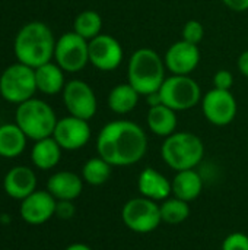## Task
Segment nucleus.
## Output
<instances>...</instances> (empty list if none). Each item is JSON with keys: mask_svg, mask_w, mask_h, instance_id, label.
<instances>
[{"mask_svg": "<svg viewBox=\"0 0 248 250\" xmlns=\"http://www.w3.org/2000/svg\"><path fill=\"white\" fill-rule=\"evenodd\" d=\"M47 190L57 201H75L82 195L83 179L73 171H57L50 176Z\"/></svg>", "mask_w": 248, "mask_h": 250, "instance_id": "nucleus-17", "label": "nucleus"}, {"mask_svg": "<svg viewBox=\"0 0 248 250\" xmlns=\"http://www.w3.org/2000/svg\"><path fill=\"white\" fill-rule=\"evenodd\" d=\"M57 199L48 190H35L20 201L19 214L29 226H41L56 217Z\"/></svg>", "mask_w": 248, "mask_h": 250, "instance_id": "nucleus-14", "label": "nucleus"}, {"mask_svg": "<svg viewBox=\"0 0 248 250\" xmlns=\"http://www.w3.org/2000/svg\"><path fill=\"white\" fill-rule=\"evenodd\" d=\"M172 195L178 199H183L186 202H191L197 199L203 190V179L200 173L193 170H183L177 171L174 179L171 180Z\"/></svg>", "mask_w": 248, "mask_h": 250, "instance_id": "nucleus-19", "label": "nucleus"}, {"mask_svg": "<svg viewBox=\"0 0 248 250\" xmlns=\"http://www.w3.org/2000/svg\"><path fill=\"white\" fill-rule=\"evenodd\" d=\"M4 193L16 201H23L37 190V174L28 166L12 167L3 179Z\"/></svg>", "mask_w": 248, "mask_h": 250, "instance_id": "nucleus-16", "label": "nucleus"}, {"mask_svg": "<svg viewBox=\"0 0 248 250\" xmlns=\"http://www.w3.org/2000/svg\"><path fill=\"white\" fill-rule=\"evenodd\" d=\"M146 123L152 133L161 138H168L177 130V111L164 104L149 107Z\"/></svg>", "mask_w": 248, "mask_h": 250, "instance_id": "nucleus-21", "label": "nucleus"}, {"mask_svg": "<svg viewBox=\"0 0 248 250\" xmlns=\"http://www.w3.org/2000/svg\"><path fill=\"white\" fill-rule=\"evenodd\" d=\"M161 209V218L162 223H167L170 226H177L184 223L190 217V205L189 202L178 199V198H168L159 204Z\"/></svg>", "mask_w": 248, "mask_h": 250, "instance_id": "nucleus-27", "label": "nucleus"}, {"mask_svg": "<svg viewBox=\"0 0 248 250\" xmlns=\"http://www.w3.org/2000/svg\"><path fill=\"white\" fill-rule=\"evenodd\" d=\"M140 94L127 82L115 85L108 94V107L115 114H129L139 103Z\"/></svg>", "mask_w": 248, "mask_h": 250, "instance_id": "nucleus-24", "label": "nucleus"}, {"mask_svg": "<svg viewBox=\"0 0 248 250\" xmlns=\"http://www.w3.org/2000/svg\"><path fill=\"white\" fill-rule=\"evenodd\" d=\"M161 101L174 111H186L194 108L202 100L200 85L190 75H171L165 78L159 88Z\"/></svg>", "mask_w": 248, "mask_h": 250, "instance_id": "nucleus-6", "label": "nucleus"}, {"mask_svg": "<svg viewBox=\"0 0 248 250\" xmlns=\"http://www.w3.org/2000/svg\"><path fill=\"white\" fill-rule=\"evenodd\" d=\"M61 94L63 103L70 116L89 122L96 114L98 103L95 92L85 81L73 79L70 82H66V86Z\"/></svg>", "mask_w": 248, "mask_h": 250, "instance_id": "nucleus-10", "label": "nucleus"}, {"mask_svg": "<svg viewBox=\"0 0 248 250\" xmlns=\"http://www.w3.org/2000/svg\"><path fill=\"white\" fill-rule=\"evenodd\" d=\"M54 59L64 72H80L89 63V41L77 35L75 31L64 32L56 41Z\"/></svg>", "mask_w": 248, "mask_h": 250, "instance_id": "nucleus-9", "label": "nucleus"}, {"mask_svg": "<svg viewBox=\"0 0 248 250\" xmlns=\"http://www.w3.org/2000/svg\"><path fill=\"white\" fill-rule=\"evenodd\" d=\"M165 81L164 59L149 47L136 50L127 66V82L140 94L149 95L159 91Z\"/></svg>", "mask_w": 248, "mask_h": 250, "instance_id": "nucleus-3", "label": "nucleus"}, {"mask_svg": "<svg viewBox=\"0 0 248 250\" xmlns=\"http://www.w3.org/2000/svg\"><path fill=\"white\" fill-rule=\"evenodd\" d=\"M137 189L142 196L152 199L155 202H162L172 195L171 182L158 170L146 167L142 170L137 179Z\"/></svg>", "mask_w": 248, "mask_h": 250, "instance_id": "nucleus-18", "label": "nucleus"}, {"mask_svg": "<svg viewBox=\"0 0 248 250\" xmlns=\"http://www.w3.org/2000/svg\"><path fill=\"white\" fill-rule=\"evenodd\" d=\"M234 85V75L227 69H221L213 75V88L222 91H231Z\"/></svg>", "mask_w": 248, "mask_h": 250, "instance_id": "nucleus-30", "label": "nucleus"}, {"mask_svg": "<svg viewBox=\"0 0 248 250\" xmlns=\"http://www.w3.org/2000/svg\"><path fill=\"white\" fill-rule=\"evenodd\" d=\"M222 3L234 12H247L248 0H222Z\"/></svg>", "mask_w": 248, "mask_h": 250, "instance_id": "nucleus-32", "label": "nucleus"}, {"mask_svg": "<svg viewBox=\"0 0 248 250\" xmlns=\"http://www.w3.org/2000/svg\"><path fill=\"white\" fill-rule=\"evenodd\" d=\"M237 66H238V70L243 76L248 78V50L243 51L238 57V62H237Z\"/></svg>", "mask_w": 248, "mask_h": 250, "instance_id": "nucleus-33", "label": "nucleus"}, {"mask_svg": "<svg viewBox=\"0 0 248 250\" xmlns=\"http://www.w3.org/2000/svg\"><path fill=\"white\" fill-rule=\"evenodd\" d=\"M202 111L210 125L228 126L237 117L238 104L231 91L213 88L202 97Z\"/></svg>", "mask_w": 248, "mask_h": 250, "instance_id": "nucleus-11", "label": "nucleus"}, {"mask_svg": "<svg viewBox=\"0 0 248 250\" xmlns=\"http://www.w3.org/2000/svg\"><path fill=\"white\" fill-rule=\"evenodd\" d=\"M161 157L164 163L175 171L193 170L205 157V145L203 141L191 132H175L162 142Z\"/></svg>", "mask_w": 248, "mask_h": 250, "instance_id": "nucleus-4", "label": "nucleus"}, {"mask_svg": "<svg viewBox=\"0 0 248 250\" xmlns=\"http://www.w3.org/2000/svg\"><path fill=\"white\" fill-rule=\"evenodd\" d=\"M221 250H248V236L235 231L225 237Z\"/></svg>", "mask_w": 248, "mask_h": 250, "instance_id": "nucleus-29", "label": "nucleus"}, {"mask_svg": "<svg viewBox=\"0 0 248 250\" xmlns=\"http://www.w3.org/2000/svg\"><path fill=\"white\" fill-rule=\"evenodd\" d=\"M113 173V166L108 164L104 158L94 157L89 158L82 167V179L89 186H102L105 185Z\"/></svg>", "mask_w": 248, "mask_h": 250, "instance_id": "nucleus-25", "label": "nucleus"}, {"mask_svg": "<svg viewBox=\"0 0 248 250\" xmlns=\"http://www.w3.org/2000/svg\"><path fill=\"white\" fill-rule=\"evenodd\" d=\"M35 70V82L37 89L45 95H56L63 92L66 82H64V70L53 62L38 66Z\"/></svg>", "mask_w": 248, "mask_h": 250, "instance_id": "nucleus-20", "label": "nucleus"}, {"mask_svg": "<svg viewBox=\"0 0 248 250\" xmlns=\"http://www.w3.org/2000/svg\"><path fill=\"white\" fill-rule=\"evenodd\" d=\"M124 57L123 47L117 38L108 34H99L89 41V63L102 72L115 70Z\"/></svg>", "mask_w": 248, "mask_h": 250, "instance_id": "nucleus-12", "label": "nucleus"}, {"mask_svg": "<svg viewBox=\"0 0 248 250\" xmlns=\"http://www.w3.org/2000/svg\"><path fill=\"white\" fill-rule=\"evenodd\" d=\"M102 29V18L95 10H83L80 12L73 22V31L85 38L86 41L94 40L101 34Z\"/></svg>", "mask_w": 248, "mask_h": 250, "instance_id": "nucleus-26", "label": "nucleus"}, {"mask_svg": "<svg viewBox=\"0 0 248 250\" xmlns=\"http://www.w3.org/2000/svg\"><path fill=\"white\" fill-rule=\"evenodd\" d=\"M53 138L64 151H77L91 139V126L88 120L67 116L57 122Z\"/></svg>", "mask_w": 248, "mask_h": 250, "instance_id": "nucleus-13", "label": "nucleus"}, {"mask_svg": "<svg viewBox=\"0 0 248 250\" xmlns=\"http://www.w3.org/2000/svg\"><path fill=\"white\" fill-rule=\"evenodd\" d=\"M64 250H94L91 246L85 245V243H72L69 245Z\"/></svg>", "mask_w": 248, "mask_h": 250, "instance_id": "nucleus-34", "label": "nucleus"}, {"mask_svg": "<svg viewBox=\"0 0 248 250\" xmlns=\"http://www.w3.org/2000/svg\"><path fill=\"white\" fill-rule=\"evenodd\" d=\"M96 151L113 167L134 166L146 155L148 136L134 122L113 120L99 130Z\"/></svg>", "mask_w": 248, "mask_h": 250, "instance_id": "nucleus-1", "label": "nucleus"}, {"mask_svg": "<svg viewBox=\"0 0 248 250\" xmlns=\"http://www.w3.org/2000/svg\"><path fill=\"white\" fill-rule=\"evenodd\" d=\"M56 41L53 31L42 22L25 23L15 37L13 51L19 63L32 69L51 62L54 57Z\"/></svg>", "mask_w": 248, "mask_h": 250, "instance_id": "nucleus-2", "label": "nucleus"}, {"mask_svg": "<svg viewBox=\"0 0 248 250\" xmlns=\"http://www.w3.org/2000/svg\"><path fill=\"white\" fill-rule=\"evenodd\" d=\"M26 135L16 123H6L0 126V157L16 158L26 148Z\"/></svg>", "mask_w": 248, "mask_h": 250, "instance_id": "nucleus-23", "label": "nucleus"}, {"mask_svg": "<svg viewBox=\"0 0 248 250\" xmlns=\"http://www.w3.org/2000/svg\"><path fill=\"white\" fill-rule=\"evenodd\" d=\"M37 91L35 70L23 63L10 64L0 75V95L9 103L19 105L34 98Z\"/></svg>", "mask_w": 248, "mask_h": 250, "instance_id": "nucleus-7", "label": "nucleus"}, {"mask_svg": "<svg viewBox=\"0 0 248 250\" xmlns=\"http://www.w3.org/2000/svg\"><path fill=\"white\" fill-rule=\"evenodd\" d=\"M61 146L57 144V141L50 136L39 141H35L32 149H31V160L32 164L39 170H53L57 167V164L61 160Z\"/></svg>", "mask_w": 248, "mask_h": 250, "instance_id": "nucleus-22", "label": "nucleus"}, {"mask_svg": "<svg viewBox=\"0 0 248 250\" xmlns=\"http://www.w3.org/2000/svg\"><path fill=\"white\" fill-rule=\"evenodd\" d=\"M181 35H183L181 40L199 45V42H200V41L203 40V37H205V28H203V25H202L199 21L190 19V21H187V22L184 23L183 31H181Z\"/></svg>", "mask_w": 248, "mask_h": 250, "instance_id": "nucleus-28", "label": "nucleus"}, {"mask_svg": "<svg viewBox=\"0 0 248 250\" xmlns=\"http://www.w3.org/2000/svg\"><path fill=\"white\" fill-rule=\"evenodd\" d=\"M0 98H1V95H0Z\"/></svg>", "mask_w": 248, "mask_h": 250, "instance_id": "nucleus-35", "label": "nucleus"}, {"mask_svg": "<svg viewBox=\"0 0 248 250\" xmlns=\"http://www.w3.org/2000/svg\"><path fill=\"white\" fill-rule=\"evenodd\" d=\"M121 220L130 231L137 234H149L162 223L159 204L145 196L129 199L123 205Z\"/></svg>", "mask_w": 248, "mask_h": 250, "instance_id": "nucleus-8", "label": "nucleus"}, {"mask_svg": "<svg viewBox=\"0 0 248 250\" xmlns=\"http://www.w3.org/2000/svg\"><path fill=\"white\" fill-rule=\"evenodd\" d=\"M76 214V207L73 201H57L56 217L60 220H72Z\"/></svg>", "mask_w": 248, "mask_h": 250, "instance_id": "nucleus-31", "label": "nucleus"}, {"mask_svg": "<svg viewBox=\"0 0 248 250\" xmlns=\"http://www.w3.org/2000/svg\"><path fill=\"white\" fill-rule=\"evenodd\" d=\"M164 63L172 75L187 76L199 66L200 50L196 44L180 40L168 47Z\"/></svg>", "mask_w": 248, "mask_h": 250, "instance_id": "nucleus-15", "label": "nucleus"}, {"mask_svg": "<svg viewBox=\"0 0 248 250\" xmlns=\"http://www.w3.org/2000/svg\"><path fill=\"white\" fill-rule=\"evenodd\" d=\"M57 122L58 119L51 105L38 98H31L19 104L15 113V123L32 141L53 136Z\"/></svg>", "mask_w": 248, "mask_h": 250, "instance_id": "nucleus-5", "label": "nucleus"}]
</instances>
